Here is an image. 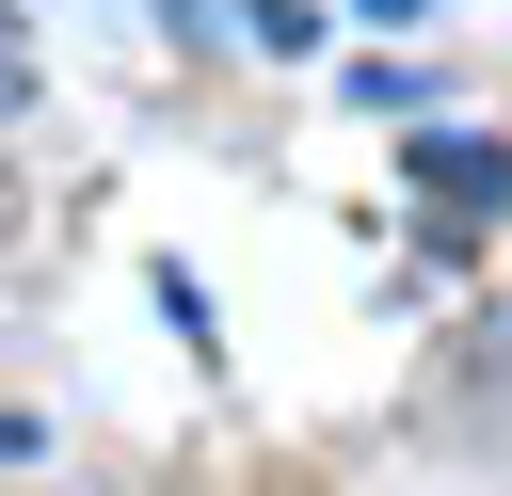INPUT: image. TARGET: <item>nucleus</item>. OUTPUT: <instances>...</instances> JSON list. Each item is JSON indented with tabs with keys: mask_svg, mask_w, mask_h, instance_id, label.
Instances as JSON below:
<instances>
[{
	"mask_svg": "<svg viewBox=\"0 0 512 496\" xmlns=\"http://www.w3.org/2000/svg\"><path fill=\"white\" fill-rule=\"evenodd\" d=\"M400 160H416L448 208H496V192H512V160H496V144H464V128H448V144H400Z\"/></svg>",
	"mask_w": 512,
	"mask_h": 496,
	"instance_id": "1",
	"label": "nucleus"
},
{
	"mask_svg": "<svg viewBox=\"0 0 512 496\" xmlns=\"http://www.w3.org/2000/svg\"><path fill=\"white\" fill-rule=\"evenodd\" d=\"M16 112H32V16L0 0V128H16Z\"/></svg>",
	"mask_w": 512,
	"mask_h": 496,
	"instance_id": "2",
	"label": "nucleus"
}]
</instances>
